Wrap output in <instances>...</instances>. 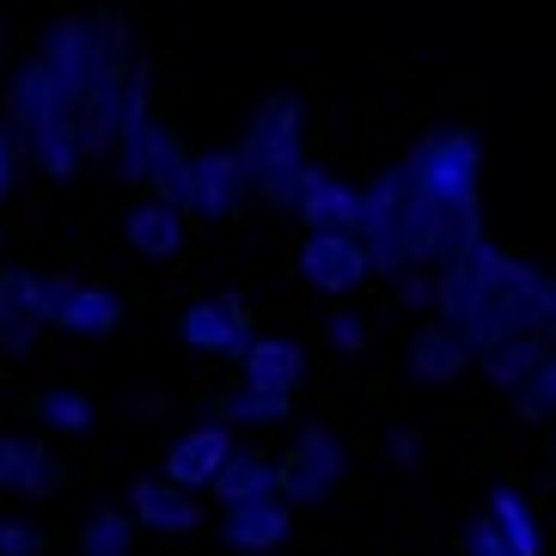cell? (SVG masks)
Listing matches in <instances>:
<instances>
[{
	"label": "cell",
	"mask_w": 556,
	"mask_h": 556,
	"mask_svg": "<svg viewBox=\"0 0 556 556\" xmlns=\"http://www.w3.org/2000/svg\"><path fill=\"white\" fill-rule=\"evenodd\" d=\"M434 312L483 355L514 330H544V269L477 239L434 269Z\"/></svg>",
	"instance_id": "1"
},
{
	"label": "cell",
	"mask_w": 556,
	"mask_h": 556,
	"mask_svg": "<svg viewBox=\"0 0 556 556\" xmlns=\"http://www.w3.org/2000/svg\"><path fill=\"white\" fill-rule=\"evenodd\" d=\"M239 153H245L251 197L263 208H288L294 202V184H300V165H306V111H300L294 92H269L251 111Z\"/></svg>",
	"instance_id": "2"
},
{
	"label": "cell",
	"mask_w": 556,
	"mask_h": 556,
	"mask_svg": "<svg viewBox=\"0 0 556 556\" xmlns=\"http://www.w3.org/2000/svg\"><path fill=\"white\" fill-rule=\"evenodd\" d=\"M409 184L422 197L446 202V208H477V190H483V148H477L471 129H446V135H428L416 141L409 153Z\"/></svg>",
	"instance_id": "3"
},
{
	"label": "cell",
	"mask_w": 556,
	"mask_h": 556,
	"mask_svg": "<svg viewBox=\"0 0 556 556\" xmlns=\"http://www.w3.org/2000/svg\"><path fill=\"white\" fill-rule=\"evenodd\" d=\"M349 471V453L343 441L330 434V428H300L294 446L276 458V495L288 507H325L330 495H337V483H343Z\"/></svg>",
	"instance_id": "4"
},
{
	"label": "cell",
	"mask_w": 556,
	"mask_h": 556,
	"mask_svg": "<svg viewBox=\"0 0 556 556\" xmlns=\"http://www.w3.org/2000/svg\"><path fill=\"white\" fill-rule=\"evenodd\" d=\"M80 111H86V99L50 67V55H31V62L13 67V80H7V123L25 141V153H31V141L43 129H55L62 116H80Z\"/></svg>",
	"instance_id": "5"
},
{
	"label": "cell",
	"mask_w": 556,
	"mask_h": 556,
	"mask_svg": "<svg viewBox=\"0 0 556 556\" xmlns=\"http://www.w3.org/2000/svg\"><path fill=\"white\" fill-rule=\"evenodd\" d=\"M43 55H50V67L62 74L80 99H92L111 74H123L129 62H111V50H104V31H99V13H62L50 25V43H43Z\"/></svg>",
	"instance_id": "6"
},
{
	"label": "cell",
	"mask_w": 556,
	"mask_h": 556,
	"mask_svg": "<svg viewBox=\"0 0 556 556\" xmlns=\"http://www.w3.org/2000/svg\"><path fill=\"white\" fill-rule=\"evenodd\" d=\"M50 330V276L43 269H0V355L31 361Z\"/></svg>",
	"instance_id": "7"
},
{
	"label": "cell",
	"mask_w": 556,
	"mask_h": 556,
	"mask_svg": "<svg viewBox=\"0 0 556 556\" xmlns=\"http://www.w3.org/2000/svg\"><path fill=\"white\" fill-rule=\"evenodd\" d=\"M367 276H374V257L361 245V232H343V227L306 232V245H300V281H306L312 294L343 300V294H355Z\"/></svg>",
	"instance_id": "8"
},
{
	"label": "cell",
	"mask_w": 556,
	"mask_h": 556,
	"mask_svg": "<svg viewBox=\"0 0 556 556\" xmlns=\"http://www.w3.org/2000/svg\"><path fill=\"white\" fill-rule=\"evenodd\" d=\"M251 197V178H245V153H227V148H208L190 160V202L184 214L202 220V227H220L232 214L245 208Z\"/></svg>",
	"instance_id": "9"
},
{
	"label": "cell",
	"mask_w": 556,
	"mask_h": 556,
	"mask_svg": "<svg viewBox=\"0 0 556 556\" xmlns=\"http://www.w3.org/2000/svg\"><path fill=\"white\" fill-rule=\"evenodd\" d=\"M178 337L184 349H197V355H232L251 343V306L239 294H208V300H190L178 312Z\"/></svg>",
	"instance_id": "10"
},
{
	"label": "cell",
	"mask_w": 556,
	"mask_h": 556,
	"mask_svg": "<svg viewBox=\"0 0 556 556\" xmlns=\"http://www.w3.org/2000/svg\"><path fill=\"white\" fill-rule=\"evenodd\" d=\"M123 325V300L99 281H67L50 276V330H67V337H116Z\"/></svg>",
	"instance_id": "11"
},
{
	"label": "cell",
	"mask_w": 556,
	"mask_h": 556,
	"mask_svg": "<svg viewBox=\"0 0 556 556\" xmlns=\"http://www.w3.org/2000/svg\"><path fill=\"white\" fill-rule=\"evenodd\" d=\"M294 539V507L281 495H257V502H232L220 514V544L232 556H269Z\"/></svg>",
	"instance_id": "12"
},
{
	"label": "cell",
	"mask_w": 556,
	"mask_h": 556,
	"mask_svg": "<svg viewBox=\"0 0 556 556\" xmlns=\"http://www.w3.org/2000/svg\"><path fill=\"white\" fill-rule=\"evenodd\" d=\"M135 520H141V532H153V539H190V532H202V502L197 490H184V483H172V477H135Z\"/></svg>",
	"instance_id": "13"
},
{
	"label": "cell",
	"mask_w": 556,
	"mask_h": 556,
	"mask_svg": "<svg viewBox=\"0 0 556 556\" xmlns=\"http://www.w3.org/2000/svg\"><path fill=\"white\" fill-rule=\"evenodd\" d=\"M288 208L306 220V232H325V227H343L355 232L361 220V190L355 184H343L337 172H325V165H300V184H294V202Z\"/></svg>",
	"instance_id": "14"
},
{
	"label": "cell",
	"mask_w": 556,
	"mask_h": 556,
	"mask_svg": "<svg viewBox=\"0 0 556 556\" xmlns=\"http://www.w3.org/2000/svg\"><path fill=\"white\" fill-rule=\"evenodd\" d=\"M227 453H232V434H227V422H197L190 434H178V441L165 446V465L160 471L172 477V483H184V490H208L214 483V471L227 465Z\"/></svg>",
	"instance_id": "15"
},
{
	"label": "cell",
	"mask_w": 556,
	"mask_h": 556,
	"mask_svg": "<svg viewBox=\"0 0 556 556\" xmlns=\"http://www.w3.org/2000/svg\"><path fill=\"white\" fill-rule=\"evenodd\" d=\"M471 361H477V349L465 343L446 318L441 325H422L416 337H409V349H404L409 379H422V386H453V379L471 374Z\"/></svg>",
	"instance_id": "16"
},
{
	"label": "cell",
	"mask_w": 556,
	"mask_h": 556,
	"mask_svg": "<svg viewBox=\"0 0 556 556\" xmlns=\"http://www.w3.org/2000/svg\"><path fill=\"white\" fill-rule=\"evenodd\" d=\"M123 245L148 263H172L190 245V239H184V208H172V202H160V197L135 202V208L123 214Z\"/></svg>",
	"instance_id": "17"
},
{
	"label": "cell",
	"mask_w": 556,
	"mask_h": 556,
	"mask_svg": "<svg viewBox=\"0 0 556 556\" xmlns=\"http://www.w3.org/2000/svg\"><path fill=\"white\" fill-rule=\"evenodd\" d=\"M239 374L251 386H269V392H300V379H306V349L294 337H251L239 349Z\"/></svg>",
	"instance_id": "18"
},
{
	"label": "cell",
	"mask_w": 556,
	"mask_h": 556,
	"mask_svg": "<svg viewBox=\"0 0 556 556\" xmlns=\"http://www.w3.org/2000/svg\"><path fill=\"white\" fill-rule=\"evenodd\" d=\"M208 416L227 428H276L294 416V392H269V386H251L239 379L232 392H214L208 397Z\"/></svg>",
	"instance_id": "19"
},
{
	"label": "cell",
	"mask_w": 556,
	"mask_h": 556,
	"mask_svg": "<svg viewBox=\"0 0 556 556\" xmlns=\"http://www.w3.org/2000/svg\"><path fill=\"white\" fill-rule=\"evenodd\" d=\"M208 495H214L220 507H232V502H257V495H276V458L263 453V446H232L227 465L214 471Z\"/></svg>",
	"instance_id": "20"
},
{
	"label": "cell",
	"mask_w": 556,
	"mask_h": 556,
	"mask_svg": "<svg viewBox=\"0 0 556 556\" xmlns=\"http://www.w3.org/2000/svg\"><path fill=\"white\" fill-rule=\"evenodd\" d=\"M539 361H544V330H514V337H502V343L483 349L477 367H483V379H490L495 392H520Z\"/></svg>",
	"instance_id": "21"
},
{
	"label": "cell",
	"mask_w": 556,
	"mask_h": 556,
	"mask_svg": "<svg viewBox=\"0 0 556 556\" xmlns=\"http://www.w3.org/2000/svg\"><path fill=\"white\" fill-rule=\"evenodd\" d=\"M25 416L43 422L50 434H92V428H99V404H92L86 392H74V386H55V392L25 397Z\"/></svg>",
	"instance_id": "22"
},
{
	"label": "cell",
	"mask_w": 556,
	"mask_h": 556,
	"mask_svg": "<svg viewBox=\"0 0 556 556\" xmlns=\"http://www.w3.org/2000/svg\"><path fill=\"white\" fill-rule=\"evenodd\" d=\"M135 539H141L135 507H92L80 526V556H129Z\"/></svg>",
	"instance_id": "23"
},
{
	"label": "cell",
	"mask_w": 556,
	"mask_h": 556,
	"mask_svg": "<svg viewBox=\"0 0 556 556\" xmlns=\"http://www.w3.org/2000/svg\"><path fill=\"white\" fill-rule=\"evenodd\" d=\"M190 160H197V153H184L178 129H172V135L160 141V153H153V165H148V178H141V190H153L160 202L184 208V202H190Z\"/></svg>",
	"instance_id": "24"
},
{
	"label": "cell",
	"mask_w": 556,
	"mask_h": 556,
	"mask_svg": "<svg viewBox=\"0 0 556 556\" xmlns=\"http://www.w3.org/2000/svg\"><path fill=\"white\" fill-rule=\"evenodd\" d=\"M490 514H495V526L507 532V544H514V556H544L539 514L526 507V495H520V490H495V495H490Z\"/></svg>",
	"instance_id": "25"
},
{
	"label": "cell",
	"mask_w": 556,
	"mask_h": 556,
	"mask_svg": "<svg viewBox=\"0 0 556 556\" xmlns=\"http://www.w3.org/2000/svg\"><path fill=\"white\" fill-rule=\"evenodd\" d=\"M514 416H520V422H556V349H544L532 379L514 392Z\"/></svg>",
	"instance_id": "26"
},
{
	"label": "cell",
	"mask_w": 556,
	"mask_h": 556,
	"mask_svg": "<svg viewBox=\"0 0 556 556\" xmlns=\"http://www.w3.org/2000/svg\"><path fill=\"white\" fill-rule=\"evenodd\" d=\"M67 465L43 441H25V465H18V495H62Z\"/></svg>",
	"instance_id": "27"
},
{
	"label": "cell",
	"mask_w": 556,
	"mask_h": 556,
	"mask_svg": "<svg viewBox=\"0 0 556 556\" xmlns=\"http://www.w3.org/2000/svg\"><path fill=\"white\" fill-rule=\"evenodd\" d=\"M458 551L465 556H514V544H507V532L495 526V514H483V520L465 526V539H458Z\"/></svg>",
	"instance_id": "28"
},
{
	"label": "cell",
	"mask_w": 556,
	"mask_h": 556,
	"mask_svg": "<svg viewBox=\"0 0 556 556\" xmlns=\"http://www.w3.org/2000/svg\"><path fill=\"white\" fill-rule=\"evenodd\" d=\"M330 343L343 349V355H367V343H374V325L367 318H355V312H330Z\"/></svg>",
	"instance_id": "29"
},
{
	"label": "cell",
	"mask_w": 556,
	"mask_h": 556,
	"mask_svg": "<svg viewBox=\"0 0 556 556\" xmlns=\"http://www.w3.org/2000/svg\"><path fill=\"white\" fill-rule=\"evenodd\" d=\"M43 551H50V539L31 520H0V556H43Z\"/></svg>",
	"instance_id": "30"
},
{
	"label": "cell",
	"mask_w": 556,
	"mask_h": 556,
	"mask_svg": "<svg viewBox=\"0 0 556 556\" xmlns=\"http://www.w3.org/2000/svg\"><path fill=\"white\" fill-rule=\"evenodd\" d=\"M428 300H434V276H428V269H404V276H397V306H428Z\"/></svg>",
	"instance_id": "31"
},
{
	"label": "cell",
	"mask_w": 556,
	"mask_h": 556,
	"mask_svg": "<svg viewBox=\"0 0 556 556\" xmlns=\"http://www.w3.org/2000/svg\"><path fill=\"white\" fill-rule=\"evenodd\" d=\"M18 465H25V441L18 434H0V495L18 490Z\"/></svg>",
	"instance_id": "32"
},
{
	"label": "cell",
	"mask_w": 556,
	"mask_h": 556,
	"mask_svg": "<svg viewBox=\"0 0 556 556\" xmlns=\"http://www.w3.org/2000/svg\"><path fill=\"white\" fill-rule=\"evenodd\" d=\"M13 141H18V135L0 123V202L13 197V184H18V148H13Z\"/></svg>",
	"instance_id": "33"
},
{
	"label": "cell",
	"mask_w": 556,
	"mask_h": 556,
	"mask_svg": "<svg viewBox=\"0 0 556 556\" xmlns=\"http://www.w3.org/2000/svg\"><path fill=\"white\" fill-rule=\"evenodd\" d=\"M416 458H422V428H397V434H392V465H397V471H409Z\"/></svg>",
	"instance_id": "34"
},
{
	"label": "cell",
	"mask_w": 556,
	"mask_h": 556,
	"mask_svg": "<svg viewBox=\"0 0 556 556\" xmlns=\"http://www.w3.org/2000/svg\"><path fill=\"white\" fill-rule=\"evenodd\" d=\"M544 330H556V269L544 276Z\"/></svg>",
	"instance_id": "35"
},
{
	"label": "cell",
	"mask_w": 556,
	"mask_h": 556,
	"mask_svg": "<svg viewBox=\"0 0 556 556\" xmlns=\"http://www.w3.org/2000/svg\"><path fill=\"white\" fill-rule=\"evenodd\" d=\"M0 245H7V227H0Z\"/></svg>",
	"instance_id": "36"
}]
</instances>
